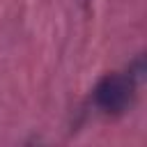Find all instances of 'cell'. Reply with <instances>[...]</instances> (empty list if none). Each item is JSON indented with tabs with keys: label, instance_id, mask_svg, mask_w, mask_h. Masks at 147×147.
<instances>
[{
	"label": "cell",
	"instance_id": "obj_1",
	"mask_svg": "<svg viewBox=\"0 0 147 147\" xmlns=\"http://www.w3.org/2000/svg\"><path fill=\"white\" fill-rule=\"evenodd\" d=\"M136 99V76L129 74H106L92 90V103L103 115H122L133 106Z\"/></svg>",
	"mask_w": 147,
	"mask_h": 147
}]
</instances>
